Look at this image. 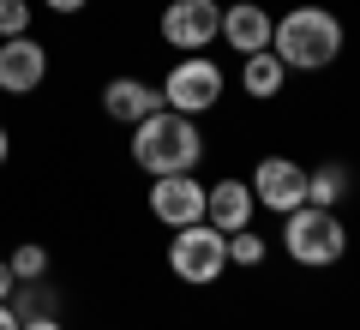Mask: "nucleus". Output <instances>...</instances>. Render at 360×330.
<instances>
[{
	"label": "nucleus",
	"mask_w": 360,
	"mask_h": 330,
	"mask_svg": "<svg viewBox=\"0 0 360 330\" xmlns=\"http://www.w3.org/2000/svg\"><path fill=\"white\" fill-rule=\"evenodd\" d=\"M18 330H60V318H25Z\"/></svg>",
	"instance_id": "obj_21"
},
{
	"label": "nucleus",
	"mask_w": 360,
	"mask_h": 330,
	"mask_svg": "<svg viewBox=\"0 0 360 330\" xmlns=\"http://www.w3.org/2000/svg\"><path fill=\"white\" fill-rule=\"evenodd\" d=\"M168 270H174L180 282H193V288H210V282L229 270V234L210 229V222L174 229V241H168Z\"/></svg>",
	"instance_id": "obj_4"
},
{
	"label": "nucleus",
	"mask_w": 360,
	"mask_h": 330,
	"mask_svg": "<svg viewBox=\"0 0 360 330\" xmlns=\"http://www.w3.org/2000/svg\"><path fill=\"white\" fill-rule=\"evenodd\" d=\"M13 288H18V282H13V265L0 258V300H13Z\"/></svg>",
	"instance_id": "obj_20"
},
{
	"label": "nucleus",
	"mask_w": 360,
	"mask_h": 330,
	"mask_svg": "<svg viewBox=\"0 0 360 330\" xmlns=\"http://www.w3.org/2000/svg\"><path fill=\"white\" fill-rule=\"evenodd\" d=\"M6 306L18 312V324H25V318H60V312H54V288H42V277L37 282H18Z\"/></svg>",
	"instance_id": "obj_15"
},
{
	"label": "nucleus",
	"mask_w": 360,
	"mask_h": 330,
	"mask_svg": "<svg viewBox=\"0 0 360 330\" xmlns=\"http://www.w3.org/2000/svg\"><path fill=\"white\" fill-rule=\"evenodd\" d=\"M283 78H288V66L276 61L270 49H258V54H246V61H240V84H246V96H258V102L283 96Z\"/></svg>",
	"instance_id": "obj_14"
},
{
	"label": "nucleus",
	"mask_w": 360,
	"mask_h": 330,
	"mask_svg": "<svg viewBox=\"0 0 360 330\" xmlns=\"http://www.w3.org/2000/svg\"><path fill=\"white\" fill-rule=\"evenodd\" d=\"M13 282H37V277H49V253H42L37 241H25V246H13Z\"/></svg>",
	"instance_id": "obj_17"
},
{
	"label": "nucleus",
	"mask_w": 360,
	"mask_h": 330,
	"mask_svg": "<svg viewBox=\"0 0 360 330\" xmlns=\"http://www.w3.org/2000/svg\"><path fill=\"white\" fill-rule=\"evenodd\" d=\"M49 78V49L37 37H6L0 42V96H30Z\"/></svg>",
	"instance_id": "obj_9"
},
{
	"label": "nucleus",
	"mask_w": 360,
	"mask_h": 330,
	"mask_svg": "<svg viewBox=\"0 0 360 330\" xmlns=\"http://www.w3.org/2000/svg\"><path fill=\"white\" fill-rule=\"evenodd\" d=\"M42 6H49V13H60V18H72V13H84L90 0H42Z\"/></svg>",
	"instance_id": "obj_19"
},
{
	"label": "nucleus",
	"mask_w": 360,
	"mask_h": 330,
	"mask_svg": "<svg viewBox=\"0 0 360 330\" xmlns=\"http://www.w3.org/2000/svg\"><path fill=\"white\" fill-rule=\"evenodd\" d=\"M150 216L168 222V229L205 222V180H193V174H156L150 180Z\"/></svg>",
	"instance_id": "obj_8"
},
{
	"label": "nucleus",
	"mask_w": 360,
	"mask_h": 330,
	"mask_svg": "<svg viewBox=\"0 0 360 330\" xmlns=\"http://www.w3.org/2000/svg\"><path fill=\"white\" fill-rule=\"evenodd\" d=\"M222 102V66L205 61V54H180L174 66H168L162 78V108H174V115H210Z\"/></svg>",
	"instance_id": "obj_5"
},
{
	"label": "nucleus",
	"mask_w": 360,
	"mask_h": 330,
	"mask_svg": "<svg viewBox=\"0 0 360 330\" xmlns=\"http://www.w3.org/2000/svg\"><path fill=\"white\" fill-rule=\"evenodd\" d=\"M156 108H162V90L144 84V78H132V72H120V78L103 84V115L120 120V127H139V120L156 115Z\"/></svg>",
	"instance_id": "obj_10"
},
{
	"label": "nucleus",
	"mask_w": 360,
	"mask_h": 330,
	"mask_svg": "<svg viewBox=\"0 0 360 330\" xmlns=\"http://www.w3.org/2000/svg\"><path fill=\"white\" fill-rule=\"evenodd\" d=\"M264 253H270V246H264V234H258L252 222L229 234V265H240V270H258V265H264Z\"/></svg>",
	"instance_id": "obj_16"
},
{
	"label": "nucleus",
	"mask_w": 360,
	"mask_h": 330,
	"mask_svg": "<svg viewBox=\"0 0 360 330\" xmlns=\"http://www.w3.org/2000/svg\"><path fill=\"white\" fill-rule=\"evenodd\" d=\"M252 198L264 204V210H276V216H288V210H300L307 204V168L295 163V156H264V163L252 168Z\"/></svg>",
	"instance_id": "obj_7"
},
{
	"label": "nucleus",
	"mask_w": 360,
	"mask_h": 330,
	"mask_svg": "<svg viewBox=\"0 0 360 330\" xmlns=\"http://www.w3.org/2000/svg\"><path fill=\"white\" fill-rule=\"evenodd\" d=\"M198 156H205V132L193 115H174V108H156L132 127V163L144 174H193Z\"/></svg>",
	"instance_id": "obj_2"
},
{
	"label": "nucleus",
	"mask_w": 360,
	"mask_h": 330,
	"mask_svg": "<svg viewBox=\"0 0 360 330\" xmlns=\"http://www.w3.org/2000/svg\"><path fill=\"white\" fill-rule=\"evenodd\" d=\"M0 330H18V312H13L6 300H0Z\"/></svg>",
	"instance_id": "obj_22"
},
{
	"label": "nucleus",
	"mask_w": 360,
	"mask_h": 330,
	"mask_svg": "<svg viewBox=\"0 0 360 330\" xmlns=\"http://www.w3.org/2000/svg\"><path fill=\"white\" fill-rule=\"evenodd\" d=\"M342 49H348V30L330 6H295L270 25V54L288 72H324V66H336Z\"/></svg>",
	"instance_id": "obj_1"
},
{
	"label": "nucleus",
	"mask_w": 360,
	"mask_h": 330,
	"mask_svg": "<svg viewBox=\"0 0 360 330\" xmlns=\"http://www.w3.org/2000/svg\"><path fill=\"white\" fill-rule=\"evenodd\" d=\"M6 156H13V139H6V127H0V163H6Z\"/></svg>",
	"instance_id": "obj_23"
},
{
	"label": "nucleus",
	"mask_w": 360,
	"mask_h": 330,
	"mask_svg": "<svg viewBox=\"0 0 360 330\" xmlns=\"http://www.w3.org/2000/svg\"><path fill=\"white\" fill-rule=\"evenodd\" d=\"M270 25L276 18L258 6V0H234V6H222V42H229L234 54H258V49H270Z\"/></svg>",
	"instance_id": "obj_11"
},
{
	"label": "nucleus",
	"mask_w": 360,
	"mask_h": 330,
	"mask_svg": "<svg viewBox=\"0 0 360 330\" xmlns=\"http://www.w3.org/2000/svg\"><path fill=\"white\" fill-rule=\"evenodd\" d=\"M156 30H162L168 49L198 54V49H210V42L222 37V6L217 0H168L162 18H156Z\"/></svg>",
	"instance_id": "obj_6"
},
{
	"label": "nucleus",
	"mask_w": 360,
	"mask_h": 330,
	"mask_svg": "<svg viewBox=\"0 0 360 330\" xmlns=\"http://www.w3.org/2000/svg\"><path fill=\"white\" fill-rule=\"evenodd\" d=\"M252 186L246 180H217V186H205V222L210 229H222V234H234V229H246L252 222Z\"/></svg>",
	"instance_id": "obj_12"
},
{
	"label": "nucleus",
	"mask_w": 360,
	"mask_h": 330,
	"mask_svg": "<svg viewBox=\"0 0 360 330\" xmlns=\"http://www.w3.org/2000/svg\"><path fill=\"white\" fill-rule=\"evenodd\" d=\"M30 37V0H0V42Z\"/></svg>",
	"instance_id": "obj_18"
},
{
	"label": "nucleus",
	"mask_w": 360,
	"mask_h": 330,
	"mask_svg": "<svg viewBox=\"0 0 360 330\" xmlns=\"http://www.w3.org/2000/svg\"><path fill=\"white\" fill-rule=\"evenodd\" d=\"M348 192H354V174H348V163H319V168H307V204H319V210H336Z\"/></svg>",
	"instance_id": "obj_13"
},
{
	"label": "nucleus",
	"mask_w": 360,
	"mask_h": 330,
	"mask_svg": "<svg viewBox=\"0 0 360 330\" xmlns=\"http://www.w3.org/2000/svg\"><path fill=\"white\" fill-rule=\"evenodd\" d=\"M283 253L295 258L300 270H330L348 258V229L336 210H319V204H300V210L283 216Z\"/></svg>",
	"instance_id": "obj_3"
}]
</instances>
